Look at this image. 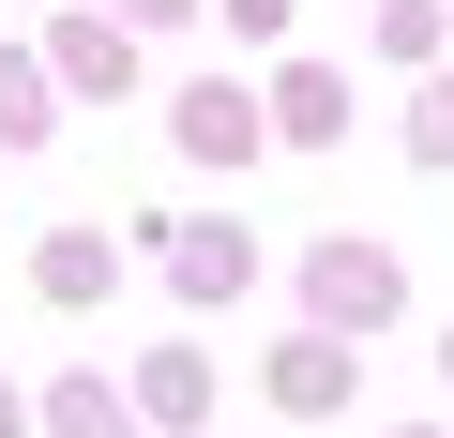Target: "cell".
Wrapping results in <instances>:
<instances>
[{
	"instance_id": "obj_1",
	"label": "cell",
	"mask_w": 454,
	"mask_h": 438,
	"mask_svg": "<svg viewBox=\"0 0 454 438\" xmlns=\"http://www.w3.org/2000/svg\"><path fill=\"white\" fill-rule=\"evenodd\" d=\"M318 303H333V318H394V257L333 242V257H318Z\"/></svg>"
},
{
	"instance_id": "obj_2",
	"label": "cell",
	"mask_w": 454,
	"mask_h": 438,
	"mask_svg": "<svg viewBox=\"0 0 454 438\" xmlns=\"http://www.w3.org/2000/svg\"><path fill=\"white\" fill-rule=\"evenodd\" d=\"M182 136H197V151H243V136H258V106H227V91H197V106H182Z\"/></svg>"
}]
</instances>
